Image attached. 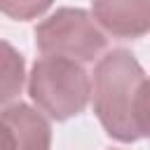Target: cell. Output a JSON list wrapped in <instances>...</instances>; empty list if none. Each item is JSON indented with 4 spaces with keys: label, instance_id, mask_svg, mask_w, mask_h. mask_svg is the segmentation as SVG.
I'll return each instance as SVG.
<instances>
[{
    "label": "cell",
    "instance_id": "obj_1",
    "mask_svg": "<svg viewBox=\"0 0 150 150\" xmlns=\"http://www.w3.org/2000/svg\"><path fill=\"white\" fill-rule=\"evenodd\" d=\"M89 98L110 138L136 143L148 136V75L129 49H112L96 61Z\"/></svg>",
    "mask_w": 150,
    "mask_h": 150
},
{
    "label": "cell",
    "instance_id": "obj_2",
    "mask_svg": "<svg viewBox=\"0 0 150 150\" xmlns=\"http://www.w3.org/2000/svg\"><path fill=\"white\" fill-rule=\"evenodd\" d=\"M28 96L49 120L66 122L87 108L91 80L77 61L42 56L30 68Z\"/></svg>",
    "mask_w": 150,
    "mask_h": 150
},
{
    "label": "cell",
    "instance_id": "obj_3",
    "mask_svg": "<svg viewBox=\"0 0 150 150\" xmlns=\"http://www.w3.org/2000/svg\"><path fill=\"white\" fill-rule=\"evenodd\" d=\"M108 38L91 14L80 7H61L35 28V47L42 56L91 63L105 49Z\"/></svg>",
    "mask_w": 150,
    "mask_h": 150
},
{
    "label": "cell",
    "instance_id": "obj_4",
    "mask_svg": "<svg viewBox=\"0 0 150 150\" xmlns=\"http://www.w3.org/2000/svg\"><path fill=\"white\" fill-rule=\"evenodd\" d=\"M91 19L112 38H143L150 30V0H91Z\"/></svg>",
    "mask_w": 150,
    "mask_h": 150
},
{
    "label": "cell",
    "instance_id": "obj_5",
    "mask_svg": "<svg viewBox=\"0 0 150 150\" xmlns=\"http://www.w3.org/2000/svg\"><path fill=\"white\" fill-rule=\"evenodd\" d=\"M0 115L14 134L16 150H52V124L42 112L26 103H12Z\"/></svg>",
    "mask_w": 150,
    "mask_h": 150
},
{
    "label": "cell",
    "instance_id": "obj_6",
    "mask_svg": "<svg viewBox=\"0 0 150 150\" xmlns=\"http://www.w3.org/2000/svg\"><path fill=\"white\" fill-rule=\"evenodd\" d=\"M23 82H26L23 54L7 40H0V105L14 101L21 94Z\"/></svg>",
    "mask_w": 150,
    "mask_h": 150
},
{
    "label": "cell",
    "instance_id": "obj_7",
    "mask_svg": "<svg viewBox=\"0 0 150 150\" xmlns=\"http://www.w3.org/2000/svg\"><path fill=\"white\" fill-rule=\"evenodd\" d=\"M54 0H0V12L16 21H30L42 16Z\"/></svg>",
    "mask_w": 150,
    "mask_h": 150
},
{
    "label": "cell",
    "instance_id": "obj_8",
    "mask_svg": "<svg viewBox=\"0 0 150 150\" xmlns=\"http://www.w3.org/2000/svg\"><path fill=\"white\" fill-rule=\"evenodd\" d=\"M0 150H16L14 134H12V129H9V124L5 122L2 115H0Z\"/></svg>",
    "mask_w": 150,
    "mask_h": 150
}]
</instances>
